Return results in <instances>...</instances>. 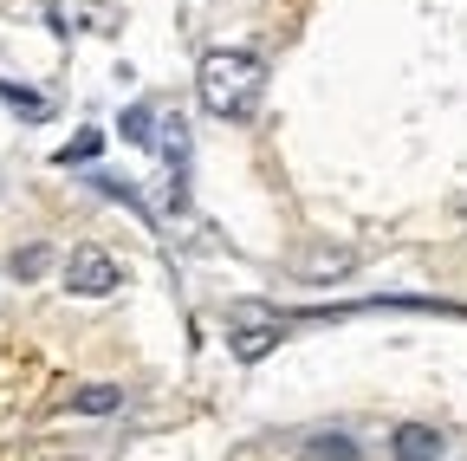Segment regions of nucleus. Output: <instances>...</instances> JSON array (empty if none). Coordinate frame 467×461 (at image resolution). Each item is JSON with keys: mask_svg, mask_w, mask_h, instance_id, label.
<instances>
[{"mask_svg": "<svg viewBox=\"0 0 467 461\" xmlns=\"http://www.w3.org/2000/svg\"><path fill=\"white\" fill-rule=\"evenodd\" d=\"M306 273H312V279H325V273H350V254H318Z\"/></svg>", "mask_w": 467, "mask_h": 461, "instance_id": "obj_11", "label": "nucleus"}, {"mask_svg": "<svg viewBox=\"0 0 467 461\" xmlns=\"http://www.w3.org/2000/svg\"><path fill=\"white\" fill-rule=\"evenodd\" d=\"M0 104H14L20 118H33V124H39V118H52V104H46L39 91H20L14 79H0Z\"/></svg>", "mask_w": 467, "mask_h": 461, "instance_id": "obj_8", "label": "nucleus"}, {"mask_svg": "<svg viewBox=\"0 0 467 461\" xmlns=\"http://www.w3.org/2000/svg\"><path fill=\"white\" fill-rule=\"evenodd\" d=\"M117 286H124V273H117V260H110L104 247H72V254H66V293L104 299V293H117Z\"/></svg>", "mask_w": 467, "mask_h": 461, "instance_id": "obj_2", "label": "nucleus"}, {"mask_svg": "<svg viewBox=\"0 0 467 461\" xmlns=\"http://www.w3.org/2000/svg\"><path fill=\"white\" fill-rule=\"evenodd\" d=\"M195 91H202V104L214 110V118L241 124V118H254L260 98H266V59H260V52H247V46L208 52L202 72H195Z\"/></svg>", "mask_w": 467, "mask_h": 461, "instance_id": "obj_1", "label": "nucleus"}, {"mask_svg": "<svg viewBox=\"0 0 467 461\" xmlns=\"http://www.w3.org/2000/svg\"><path fill=\"white\" fill-rule=\"evenodd\" d=\"M72 410L78 416H110V410H124V390L117 383H85V390H72Z\"/></svg>", "mask_w": 467, "mask_h": 461, "instance_id": "obj_5", "label": "nucleus"}, {"mask_svg": "<svg viewBox=\"0 0 467 461\" xmlns=\"http://www.w3.org/2000/svg\"><path fill=\"white\" fill-rule=\"evenodd\" d=\"M234 319H247L241 331H234L227 344H234V358H241V364H254V358H266L273 351V344L285 338V319L279 312H260V306H241V312H234Z\"/></svg>", "mask_w": 467, "mask_h": 461, "instance_id": "obj_3", "label": "nucleus"}, {"mask_svg": "<svg viewBox=\"0 0 467 461\" xmlns=\"http://www.w3.org/2000/svg\"><path fill=\"white\" fill-rule=\"evenodd\" d=\"M98 150H104V137H98V131H85V137H72V143H66V150H58V156H52V162H58V169H72V162H91V156H98Z\"/></svg>", "mask_w": 467, "mask_h": 461, "instance_id": "obj_9", "label": "nucleus"}, {"mask_svg": "<svg viewBox=\"0 0 467 461\" xmlns=\"http://www.w3.org/2000/svg\"><path fill=\"white\" fill-rule=\"evenodd\" d=\"M46 267H52V247H39V241H33V247H20V254H14V279H39V273H46Z\"/></svg>", "mask_w": 467, "mask_h": 461, "instance_id": "obj_10", "label": "nucleus"}, {"mask_svg": "<svg viewBox=\"0 0 467 461\" xmlns=\"http://www.w3.org/2000/svg\"><path fill=\"white\" fill-rule=\"evenodd\" d=\"M389 448H396V461H441V435L429 423H402Z\"/></svg>", "mask_w": 467, "mask_h": 461, "instance_id": "obj_4", "label": "nucleus"}, {"mask_svg": "<svg viewBox=\"0 0 467 461\" xmlns=\"http://www.w3.org/2000/svg\"><path fill=\"white\" fill-rule=\"evenodd\" d=\"M117 131H124V143L150 150V137H156V104H130V110H124V124H117Z\"/></svg>", "mask_w": 467, "mask_h": 461, "instance_id": "obj_7", "label": "nucleus"}, {"mask_svg": "<svg viewBox=\"0 0 467 461\" xmlns=\"http://www.w3.org/2000/svg\"><path fill=\"white\" fill-rule=\"evenodd\" d=\"M306 461H364V448L350 435H312L306 442Z\"/></svg>", "mask_w": 467, "mask_h": 461, "instance_id": "obj_6", "label": "nucleus"}]
</instances>
